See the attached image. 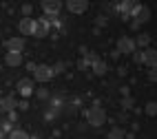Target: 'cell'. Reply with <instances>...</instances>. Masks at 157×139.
Returning <instances> with one entry per match:
<instances>
[{"label":"cell","mask_w":157,"mask_h":139,"mask_svg":"<svg viewBox=\"0 0 157 139\" xmlns=\"http://www.w3.org/2000/svg\"><path fill=\"white\" fill-rule=\"evenodd\" d=\"M84 117H86L89 126H93V128H100V126H104V124L109 122L106 111H104L102 106H91V108L84 113Z\"/></svg>","instance_id":"6da1fadb"},{"label":"cell","mask_w":157,"mask_h":139,"mask_svg":"<svg viewBox=\"0 0 157 139\" xmlns=\"http://www.w3.org/2000/svg\"><path fill=\"white\" fill-rule=\"evenodd\" d=\"M113 7H115V11H120V16H122L124 20H128L131 16L135 18V13L140 11L142 2H137V0H122V2H115Z\"/></svg>","instance_id":"7a4b0ae2"},{"label":"cell","mask_w":157,"mask_h":139,"mask_svg":"<svg viewBox=\"0 0 157 139\" xmlns=\"http://www.w3.org/2000/svg\"><path fill=\"white\" fill-rule=\"evenodd\" d=\"M53 69L47 66V64H38V69L33 71V82H40V84H47L49 80H53Z\"/></svg>","instance_id":"3957f363"},{"label":"cell","mask_w":157,"mask_h":139,"mask_svg":"<svg viewBox=\"0 0 157 139\" xmlns=\"http://www.w3.org/2000/svg\"><path fill=\"white\" fill-rule=\"evenodd\" d=\"M51 33V22L44 18V16H40L36 18V27H33V38H47Z\"/></svg>","instance_id":"277c9868"},{"label":"cell","mask_w":157,"mask_h":139,"mask_svg":"<svg viewBox=\"0 0 157 139\" xmlns=\"http://www.w3.org/2000/svg\"><path fill=\"white\" fill-rule=\"evenodd\" d=\"M60 9H62V5L56 2V0H44V2H42V13H44L47 20L58 18V16H60Z\"/></svg>","instance_id":"5b68a950"},{"label":"cell","mask_w":157,"mask_h":139,"mask_svg":"<svg viewBox=\"0 0 157 139\" xmlns=\"http://www.w3.org/2000/svg\"><path fill=\"white\" fill-rule=\"evenodd\" d=\"M115 49H117L120 53H133L137 51V47H135V38H128V36H122L117 40V44H115Z\"/></svg>","instance_id":"8992f818"},{"label":"cell","mask_w":157,"mask_h":139,"mask_svg":"<svg viewBox=\"0 0 157 139\" xmlns=\"http://www.w3.org/2000/svg\"><path fill=\"white\" fill-rule=\"evenodd\" d=\"M16 88H18L20 95H22V100H29L31 95H33V91H36V88H33V77H22V80L18 82Z\"/></svg>","instance_id":"52a82bcc"},{"label":"cell","mask_w":157,"mask_h":139,"mask_svg":"<svg viewBox=\"0 0 157 139\" xmlns=\"http://www.w3.org/2000/svg\"><path fill=\"white\" fill-rule=\"evenodd\" d=\"M33 27H36V20L33 18H20V22H18V31H20V36H33Z\"/></svg>","instance_id":"ba28073f"},{"label":"cell","mask_w":157,"mask_h":139,"mask_svg":"<svg viewBox=\"0 0 157 139\" xmlns=\"http://www.w3.org/2000/svg\"><path fill=\"white\" fill-rule=\"evenodd\" d=\"M5 49H7V51H13V53H22V49H25V38H22V36L9 38V40L5 42Z\"/></svg>","instance_id":"9c48e42d"},{"label":"cell","mask_w":157,"mask_h":139,"mask_svg":"<svg viewBox=\"0 0 157 139\" xmlns=\"http://www.w3.org/2000/svg\"><path fill=\"white\" fill-rule=\"evenodd\" d=\"M67 9H69L71 13H78L80 16V13H84L86 9H89V2H86V0H69Z\"/></svg>","instance_id":"30bf717a"},{"label":"cell","mask_w":157,"mask_h":139,"mask_svg":"<svg viewBox=\"0 0 157 139\" xmlns=\"http://www.w3.org/2000/svg\"><path fill=\"white\" fill-rule=\"evenodd\" d=\"M144 64L151 69H157V49H144Z\"/></svg>","instance_id":"8fae6325"},{"label":"cell","mask_w":157,"mask_h":139,"mask_svg":"<svg viewBox=\"0 0 157 139\" xmlns=\"http://www.w3.org/2000/svg\"><path fill=\"white\" fill-rule=\"evenodd\" d=\"M5 64H7V66H11V69L20 66V64H22V53H13V51H7V55H5Z\"/></svg>","instance_id":"7c38bea8"},{"label":"cell","mask_w":157,"mask_h":139,"mask_svg":"<svg viewBox=\"0 0 157 139\" xmlns=\"http://www.w3.org/2000/svg\"><path fill=\"white\" fill-rule=\"evenodd\" d=\"M133 20H135V22H137L140 27H142V24H146V22L151 20V9L146 7V5H142V7H140V11L135 13V18H133Z\"/></svg>","instance_id":"4fadbf2b"},{"label":"cell","mask_w":157,"mask_h":139,"mask_svg":"<svg viewBox=\"0 0 157 139\" xmlns=\"http://www.w3.org/2000/svg\"><path fill=\"white\" fill-rule=\"evenodd\" d=\"M91 71L95 73V75H100V77H102V75H106V73H109V64L104 62V60H100V58H98L95 62L91 64Z\"/></svg>","instance_id":"5bb4252c"},{"label":"cell","mask_w":157,"mask_h":139,"mask_svg":"<svg viewBox=\"0 0 157 139\" xmlns=\"http://www.w3.org/2000/svg\"><path fill=\"white\" fill-rule=\"evenodd\" d=\"M16 108H18V102L13 97H2L0 100V111L2 113H13Z\"/></svg>","instance_id":"9a60e30c"},{"label":"cell","mask_w":157,"mask_h":139,"mask_svg":"<svg viewBox=\"0 0 157 139\" xmlns=\"http://www.w3.org/2000/svg\"><path fill=\"white\" fill-rule=\"evenodd\" d=\"M135 47H137L140 51L148 49V47H151V36H148V33H140L137 38H135Z\"/></svg>","instance_id":"2e32d148"},{"label":"cell","mask_w":157,"mask_h":139,"mask_svg":"<svg viewBox=\"0 0 157 139\" xmlns=\"http://www.w3.org/2000/svg\"><path fill=\"white\" fill-rule=\"evenodd\" d=\"M106 137H109V139H126V130H124L122 126H113L111 133H109Z\"/></svg>","instance_id":"e0dca14e"},{"label":"cell","mask_w":157,"mask_h":139,"mask_svg":"<svg viewBox=\"0 0 157 139\" xmlns=\"http://www.w3.org/2000/svg\"><path fill=\"white\" fill-rule=\"evenodd\" d=\"M60 115H62L60 108H53V106H49V108L44 111V119H47V122H53V119H58Z\"/></svg>","instance_id":"ac0fdd59"},{"label":"cell","mask_w":157,"mask_h":139,"mask_svg":"<svg viewBox=\"0 0 157 139\" xmlns=\"http://www.w3.org/2000/svg\"><path fill=\"white\" fill-rule=\"evenodd\" d=\"M144 113L148 115V117H155V115H157V102H153V100H151V102H146Z\"/></svg>","instance_id":"d6986e66"},{"label":"cell","mask_w":157,"mask_h":139,"mask_svg":"<svg viewBox=\"0 0 157 139\" xmlns=\"http://www.w3.org/2000/svg\"><path fill=\"white\" fill-rule=\"evenodd\" d=\"M9 139H31L27 135V130H20V128H13L11 133H9Z\"/></svg>","instance_id":"ffe728a7"},{"label":"cell","mask_w":157,"mask_h":139,"mask_svg":"<svg viewBox=\"0 0 157 139\" xmlns=\"http://www.w3.org/2000/svg\"><path fill=\"white\" fill-rule=\"evenodd\" d=\"M91 64H93V62H91L89 58H80V60H78V69H80V71H86Z\"/></svg>","instance_id":"44dd1931"},{"label":"cell","mask_w":157,"mask_h":139,"mask_svg":"<svg viewBox=\"0 0 157 139\" xmlns=\"http://www.w3.org/2000/svg\"><path fill=\"white\" fill-rule=\"evenodd\" d=\"M133 106H135V102H133V97H131V95H128V97H124V100H122V108H124V111L133 108Z\"/></svg>","instance_id":"7402d4cb"},{"label":"cell","mask_w":157,"mask_h":139,"mask_svg":"<svg viewBox=\"0 0 157 139\" xmlns=\"http://www.w3.org/2000/svg\"><path fill=\"white\" fill-rule=\"evenodd\" d=\"M133 62H135V64H144V51H140V49L135 51V53H133Z\"/></svg>","instance_id":"603a6c76"},{"label":"cell","mask_w":157,"mask_h":139,"mask_svg":"<svg viewBox=\"0 0 157 139\" xmlns=\"http://www.w3.org/2000/svg\"><path fill=\"white\" fill-rule=\"evenodd\" d=\"M31 11H33V5H31V2H25L22 5V18H31Z\"/></svg>","instance_id":"cb8c5ba5"},{"label":"cell","mask_w":157,"mask_h":139,"mask_svg":"<svg viewBox=\"0 0 157 139\" xmlns=\"http://www.w3.org/2000/svg\"><path fill=\"white\" fill-rule=\"evenodd\" d=\"M51 69H53V75H60V73L64 71V62H58V64H53Z\"/></svg>","instance_id":"d4e9b609"},{"label":"cell","mask_w":157,"mask_h":139,"mask_svg":"<svg viewBox=\"0 0 157 139\" xmlns=\"http://www.w3.org/2000/svg\"><path fill=\"white\" fill-rule=\"evenodd\" d=\"M36 95H38L40 100H49V91H47V88H38V91H36Z\"/></svg>","instance_id":"484cf974"},{"label":"cell","mask_w":157,"mask_h":139,"mask_svg":"<svg viewBox=\"0 0 157 139\" xmlns=\"http://www.w3.org/2000/svg\"><path fill=\"white\" fill-rule=\"evenodd\" d=\"M148 80H151L153 84H157V69H151V71H148Z\"/></svg>","instance_id":"4316f807"},{"label":"cell","mask_w":157,"mask_h":139,"mask_svg":"<svg viewBox=\"0 0 157 139\" xmlns=\"http://www.w3.org/2000/svg\"><path fill=\"white\" fill-rule=\"evenodd\" d=\"M117 119H120L122 124H124V122H128V115H126V111H122V113L117 115Z\"/></svg>","instance_id":"83f0119b"},{"label":"cell","mask_w":157,"mask_h":139,"mask_svg":"<svg viewBox=\"0 0 157 139\" xmlns=\"http://www.w3.org/2000/svg\"><path fill=\"white\" fill-rule=\"evenodd\" d=\"M18 108H20V111H27V108H29V102H27V100L18 102Z\"/></svg>","instance_id":"f1b7e54d"},{"label":"cell","mask_w":157,"mask_h":139,"mask_svg":"<svg viewBox=\"0 0 157 139\" xmlns=\"http://www.w3.org/2000/svg\"><path fill=\"white\" fill-rule=\"evenodd\" d=\"M27 69H29L31 73H33V71L38 69V64H36V62H27Z\"/></svg>","instance_id":"f546056e"}]
</instances>
